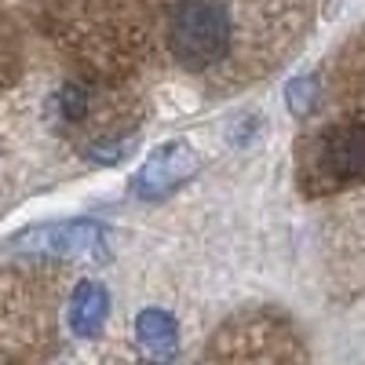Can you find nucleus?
<instances>
[{"mask_svg": "<svg viewBox=\"0 0 365 365\" xmlns=\"http://www.w3.org/2000/svg\"><path fill=\"white\" fill-rule=\"evenodd\" d=\"M230 15L212 0H182L168 15V48L187 70H212L230 48Z\"/></svg>", "mask_w": 365, "mask_h": 365, "instance_id": "nucleus-1", "label": "nucleus"}, {"mask_svg": "<svg viewBox=\"0 0 365 365\" xmlns=\"http://www.w3.org/2000/svg\"><path fill=\"white\" fill-rule=\"evenodd\" d=\"M314 91H318L314 77H296V81H289V88H285V99H289V110H292L296 117H303V113H311V110H314Z\"/></svg>", "mask_w": 365, "mask_h": 365, "instance_id": "nucleus-7", "label": "nucleus"}, {"mask_svg": "<svg viewBox=\"0 0 365 365\" xmlns=\"http://www.w3.org/2000/svg\"><path fill=\"white\" fill-rule=\"evenodd\" d=\"M103 227L96 220H63V223H41V227H26L8 237L11 252L26 256H63V259H88L99 256L103 249Z\"/></svg>", "mask_w": 365, "mask_h": 365, "instance_id": "nucleus-2", "label": "nucleus"}, {"mask_svg": "<svg viewBox=\"0 0 365 365\" xmlns=\"http://www.w3.org/2000/svg\"><path fill=\"white\" fill-rule=\"evenodd\" d=\"M135 336H139V344H143V351H146V354L165 358V354H172V351H175L179 329H175L172 314L150 307V311H143V314L135 318Z\"/></svg>", "mask_w": 365, "mask_h": 365, "instance_id": "nucleus-6", "label": "nucleus"}, {"mask_svg": "<svg viewBox=\"0 0 365 365\" xmlns=\"http://www.w3.org/2000/svg\"><path fill=\"white\" fill-rule=\"evenodd\" d=\"M322 172L332 182H351V179H365V128L361 125H347L329 132L322 143Z\"/></svg>", "mask_w": 365, "mask_h": 365, "instance_id": "nucleus-4", "label": "nucleus"}, {"mask_svg": "<svg viewBox=\"0 0 365 365\" xmlns=\"http://www.w3.org/2000/svg\"><path fill=\"white\" fill-rule=\"evenodd\" d=\"M194 172H197V154L194 150L187 143H165V146H158L154 154H150V161H143V168L132 179V190H135V197L154 201V197L172 194L179 182H187Z\"/></svg>", "mask_w": 365, "mask_h": 365, "instance_id": "nucleus-3", "label": "nucleus"}, {"mask_svg": "<svg viewBox=\"0 0 365 365\" xmlns=\"http://www.w3.org/2000/svg\"><path fill=\"white\" fill-rule=\"evenodd\" d=\"M125 154H132V143H113V146H96L91 150V158H96L99 165H117Z\"/></svg>", "mask_w": 365, "mask_h": 365, "instance_id": "nucleus-8", "label": "nucleus"}, {"mask_svg": "<svg viewBox=\"0 0 365 365\" xmlns=\"http://www.w3.org/2000/svg\"><path fill=\"white\" fill-rule=\"evenodd\" d=\"M106 311H110V296L99 282H81L73 289V299H70V329L73 336L88 340L96 336L106 322Z\"/></svg>", "mask_w": 365, "mask_h": 365, "instance_id": "nucleus-5", "label": "nucleus"}]
</instances>
